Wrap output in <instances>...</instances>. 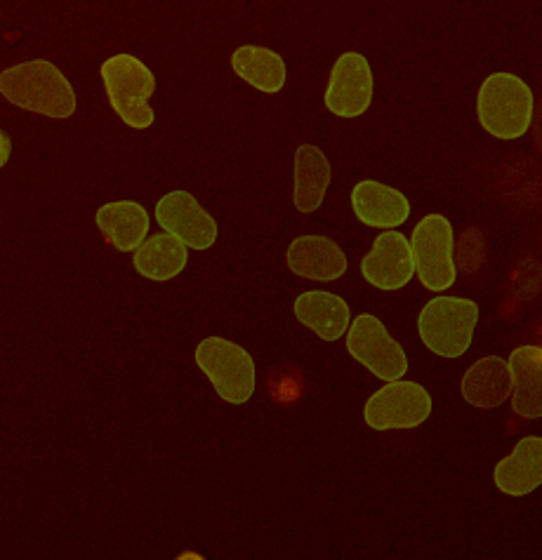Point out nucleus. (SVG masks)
Instances as JSON below:
<instances>
[{"mask_svg": "<svg viewBox=\"0 0 542 560\" xmlns=\"http://www.w3.org/2000/svg\"><path fill=\"white\" fill-rule=\"evenodd\" d=\"M0 92L14 106L50 118H69L76 112L71 83L45 59L24 61L0 75Z\"/></svg>", "mask_w": 542, "mask_h": 560, "instance_id": "f257e3e1", "label": "nucleus"}, {"mask_svg": "<svg viewBox=\"0 0 542 560\" xmlns=\"http://www.w3.org/2000/svg\"><path fill=\"white\" fill-rule=\"evenodd\" d=\"M478 120L498 139H517L531 128L533 92L515 73H493L478 92Z\"/></svg>", "mask_w": 542, "mask_h": 560, "instance_id": "f03ea898", "label": "nucleus"}, {"mask_svg": "<svg viewBox=\"0 0 542 560\" xmlns=\"http://www.w3.org/2000/svg\"><path fill=\"white\" fill-rule=\"evenodd\" d=\"M104 88L116 114L135 130H145L153 122L149 97L157 90L153 73L132 55H116L102 65Z\"/></svg>", "mask_w": 542, "mask_h": 560, "instance_id": "7ed1b4c3", "label": "nucleus"}, {"mask_svg": "<svg viewBox=\"0 0 542 560\" xmlns=\"http://www.w3.org/2000/svg\"><path fill=\"white\" fill-rule=\"evenodd\" d=\"M196 363L215 392L231 406L251 400L255 392V363L251 353L222 337H208L196 347Z\"/></svg>", "mask_w": 542, "mask_h": 560, "instance_id": "20e7f679", "label": "nucleus"}, {"mask_svg": "<svg viewBox=\"0 0 542 560\" xmlns=\"http://www.w3.org/2000/svg\"><path fill=\"white\" fill-rule=\"evenodd\" d=\"M478 306L470 300L437 298L431 300L417 320V330L429 351L443 358H458L472 345Z\"/></svg>", "mask_w": 542, "mask_h": 560, "instance_id": "39448f33", "label": "nucleus"}, {"mask_svg": "<svg viewBox=\"0 0 542 560\" xmlns=\"http://www.w3.org/2000/svg\"><path fill=\"white\" fill-rule=\"evenodd\" d=\"M413 259L423 285L441 292L455 283L453 229L441 214H429L413 231Z\"/></svg>", "mask_w": 542, "mask_h": 560, "instance_id": "423d86ee", "label": "nucleus"}, {"mask_svg": "<svg viewBox=\"0 0 542 560\" xmlns=\"http://www.w3.org/2000/svg\"><path fill=\"white\" fill-rule=\"evenodd\" d=\"M431 412V398L425 386L415 382H390L366 402V422L376 431L415 429Z\"/></svg>", "mask_w": 542, "mask_h": 560, "instance_id": "0eeeda50", "label": "nucleus"}, {"mask_svg": "<svg viewBox=\"0 0 542 560\" xmlns=\"http://www.w3.org/2000/svg\"><path fill=\"white\" fill-rule=\"evenodd\" d=\"M347 349L356 361L364 363L384 382H399L408 370L404 349L387 332L384 325L370 314L354 318L347 335Z\"/></svg>", "mask_w": 542, "mask_h": 560, "instance_id": "6e6552de", "label": "nucleus"}, {"mask_svg": "<svg viewBox=\"0 0 542 560\" xmlns=\"http://www.w3.org/2000/svg\"><path fill=\"white\" fill-rule=\"evenodd\" d=\"M370 102H373V71L368 59L359 52H345L333 67L325 106L335 116L354 118L361 116Z\"/></svg>", "mask_w": 542, "mask_h": 560, "instance_id": "1a4fd4ad", "label": "nucleus"}, {"mask_svg": "<svg viewBox=\"0 0 542 560\" xmlns=\"http://www.w3.org/2000/svg\"><path fill=\"white\" fill-rule=\"evenodd\" d=\"M159 224L194 250H208L217 238V224L212 217L198 206V200L187 191H173L159 200Z\"/></svg>", "mask_w": 542, "mask_h": 560, "instance_id": "9d476101", "label": "nucleus"}, {"mask_svg": "<svg viewBox=\"0 0 542 560\" xmlns=\"http://www.w3.org/2000/svg\"><path fill=\"white\" fill-rule=\"evenodd\" d=\"M361 273L370 285L380 290H399L404 288L415 273L413 247L396 231H387L376 241L361 261Z\"/></svg>", "mask_w": 542, "mask_h": 560, "instance_id": "9b49d317", "label": "nucleus"}, {"mask_svg": "<svg viewBox=\"0 0 542 560\" xmlns=\"http://www.w3.org/2000/svg\"><path fill=\"white\" fill-rule=\"evenodd\" d=\"M351 206L354 214L368 226L378 229H392L404 224L411 214L408 198L390 189L380 182H359L351 191Z\"/></svg>", "mask_w": 542, "mask_h": 560, "instance_id": "f8f14e48", "label": "nucleus"}, {"mask_svg": "<svg viewBox=\"0 0 542 560\" xmlns=\"http://www.w3.org/2000/svg\"><path fill=\"white\" fill-rule=\"evenodd\" d=\"M288 267L309 280H335L347 271V257L331 238L302 236L288 247Z\"/></svg>", "mask_w": 542, "mask_h": 560, "instance_id": "ddd939ff", "label": "nucleus"}, {"mask_svg": "<svg viewBox=\"0 0 542 560\" xmlns=\"http://www.w3.org/2000/svg\"><path fill=\"white\" fill-rule=\"evenodd\" d=\"M515 382L509 363L498 355H488L476 361L462 380V398L474 408L491 410L498 408L512 394Z\"/></svg>", "mask_w": 542, "mask_h": 560, "instance_id": "4468645a", "label": "nucleus"}, {"mask_svg": "<svg viewBox=\"0 0 542 560\" xmlns=\"http://www.w3.org/2000/svg\"><path fill=\"white\" fill-rule=\"evenodd\" d=\"M495 486L512 497H523L542 486V439H521L515 453L495 466Z\"/></svg>", "mask_w": 542, "mask_h": 560, "instance_id": "2eb2a0df", "label": "nucleus"}, {"mask_svg": "<svg viewBox=\"0 0 542 560\" xmlns=\"http://www.w3.org/2000/svg\"><path fill=\"white\" fill-rule=\"evenodd\" d=\"M97 226L116 250L130 253L139 250L147 238L149 214L135 200H118L97 210Z\"/></svg>", "mask_w": 542, "mask_h": 560, "instance_id": "dca6fc26", "label": "nucleus"}, {"mask_svg": "<svg viewBox=\"0 0 542 560\" xmlns=\"http://www.w3.org/2000/svg\"><path fill=\"white\" fill-rule=\"evenodd\" d=\"M512 372V408L526 419L542 417V349L519 347L509 355Z\"/></svg>", "mask_w": 542, "mask_h": 560, "instance_id": "f3484780", "label": "nucleus"}, {"mask_svg": "<svg viewBox=\"0 0 542 560\" xmlns=\"http://www.w3.org/2000/svg\"><path fill=\"white\" fill-rule=\"evenodd\" d=\"M296 316L325 341L339 339L349 328V306L331 292H304L296 302Z\"/></svg>", "mask_w": 542, "mask_h": 560, "instance_id": "a211bd4d", "label": "nucleus"}, {"mask_svg": "<svg viewBox=\"0 0 542 560\" xmlns=\"http://www.w3.org/2000/svg\"><path fill=\"white\" fill-rule=\"evenodd\" d=\"M331 184V163L323 151L304 144L296 153V194L292 203L300 212H314L321 203L325 189Z\"/></svg>", "mask_w": 542, "mask_h": 560, "instance_id": "6ab92c4d", "label": "nucleus"}, {"mask_svg": "<svg viewBox=\"0 0 542 560\" xmlns=\"http://www.w3.org/2000/svg\"><path fill=\"white\" fill-rule=\"evenodd\" d=\"M187 245L170 233H159L135 253V269L151 280H170L187 267Z\"/></svg>", "mask_w": 542, "mask_h": 560, "instance_id": "aec40b11", "label": "nucleus"}, {"mask_svg": "<svg viewBox=\"0 0 542 560\" xmlns=\"http://www.w3.org/2000/svg\"><path fill=\"white\" fill-rule=\"evenodd\" d=\"M231 67L245 83H251L262 92H278L286 83V65L284 59L267 48L257 45H243L231 57Z\"/></svg>", "mask_w": 542, "mask_h": 560, "instance_id": "412c9836", "label": "nucleus"}, {"mask_svg": "<svg viewBox=\"0 0 542 560\" xmlns=\"http://www.w3.org/2000/svg\"><path fill=\"white\" fill-rule=\"evenodd\" d=\"M177 560H206L204 556H198V553H194V551H184L182 556H177Z\"/></svg>", "mask_w": 542, "mask_h": 560, "instance_id": "4be33fe9", "label": "nucleus"}]
</instances>
